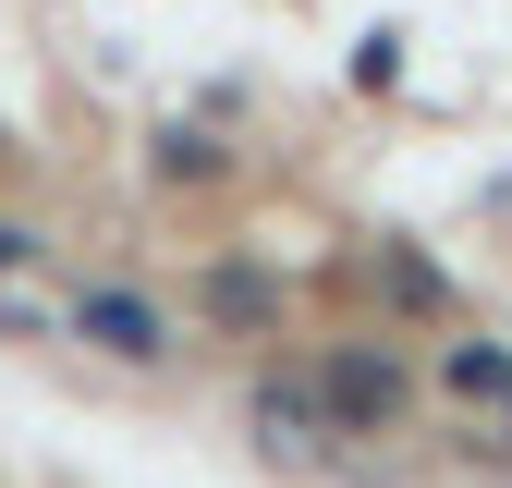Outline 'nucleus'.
<instances>
[{
    "label": "nucleus",
    "mask_w": 512,
    "mask_h": 488,
    "mask_svg": "<svg viewBox=\"0 0 512 488\" xmlns=\"http://www.w3.org/2000/svg\"><path fill=\"white\" fill-rule=\"evenodd\" d=\"M74 330H86L110 366H171V318H159L147 293H86V305H74Z\"/></svg>",
    "instance_id": "obj_1"
},
{
    "label": "nucleus",
    "mask_w": 512,
    "mask_h": 488,
    "mask_svg": "<svg viewBox=\"0 0 512 488\" xmlns=\"http://www.w3.org/2000/svg\"><path fill=\"white\" fill-rule=\"evenodd\" d=\"M330 403L378 415V403H403V379H391V366H366V354H342V366H330Z\"/></svg>",
    "instance_id": "obj_2"
},
{
    "label": "nucleus",
    "mask_w": 512,
    "mask_h": 488,
    "mask_svg": "<svg viewBox=\"0 0 512 488\" xmlns=\"http://www.w3.org/2000/svg\"><path fill=\"white\" fill-rule=\"evenodd\" d=\"M452 379H464V391H500V379H512V354H488V342H464V354H452Z\"/></svg>",
    "instance_id": "obj_3"
},
{
    "label": "nucleus",
    "mask_w": 512,
    "mask_h": 488,
    "mask_svg": "<svg viewBox=\"0 0 512 488\" xmlns=\"http://www.w3.org/2000/svg\"><path fill=\"white\" fill-rule=\"evenodd\" d=\"M25 257H37V232H0V269H25Z\"/></svg>",
    "instance_id": "obj_4"
}]
</instances>
